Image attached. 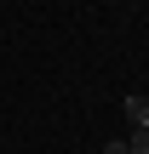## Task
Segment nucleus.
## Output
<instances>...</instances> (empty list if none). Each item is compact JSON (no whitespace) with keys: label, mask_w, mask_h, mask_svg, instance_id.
<instances>
[{"label":"nucleus","mask_w":149,"mask_h":154,"mask_svg":"<svg viewBox=\"0 0 149 154\" xmlns=\"http://www.w3.org/2000/svg\"><path fill=\"white\" fill-rule=\"evenodd\" d=\"M121 109H126V126H132V131H144V126H149V97H144V91H132Z\"/></svg>","instance_id":"obj_1"},{"label":"nucleus","mask_w":149,"mask_h":154,"mask_svg":"<svg viewBox=\"0 0 149 154\" xmlns=\"http://www.w3.org/2000/svg\"><path fill=\"white\" fill-rule=\"evenodd\" d=\"M126 149H132V154H149V126H144V131H132V137H126Z\"/></svg>","instance_id":"obj_2"},{"label":"nucleus","mask_w":149,"mask_h":154,"mask_svg":"<svg viewBox=\"0 0 149 154\" xmlns=\"http://www.w3.org/2000/svg\"><path fill=\"white\" fill-rule=\"evenodd\" d=\"M103 154H132V149H126V137H109V143H103Z\"/></svg>","instance_id":"obj_3"}]
</instances>
